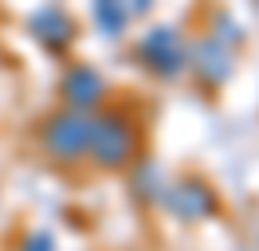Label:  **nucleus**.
Segmentation results:
<instances>
[{
    "label": "nucleus",
    "instance_id": "f257e3e1",
    "mask_svg": "<svg viewBox=\"0 0 259 251\" xmlns=\"http://www.w3.org/2000/svg\"><path fill=\"white\" fill-rule=\"evenodd\" d=\"M87 145L95 149V157L102 165H126V161H134V130L118 114H106V118L91 122V141Z\"/></svg>",
    "mask_w": 259,
    "mask_h": 251
},
{
    "label": "nucleus",
    "instance_id": "f03ea898",
    "mask_svg": "<svg viewBox=\"0 0 259 251\" xmlns=\"http://www.w3.org/2000/svg\"><path fill=\"white\" fill-rule=\"evenodd\" d=\"M142 59H146L157 75L173 78L181 67H185L189 51H185V39H181L173 28H153L146 35V44H142Z\"/></svg>",
    "mask_w": 259,
    "mask_h": 251
},
{
    "label": "nucleus",
    "instance_id": "7ed1b4c3",
    "mask_svg": "<svg viewBox=\"0 0 259 251\" xmlns=\"http://www.w3.org/2000/svg\"><path fill=\"white\" fill-rule=\"evenodd\" d=\"M87 141H91V126L82 122V118H75V114H67V118H55V122L48 126V149L55 157H79L82 149H87Z\"/></svg>",
    "mask_w": 259,
    "mask_h": 251
},
{
    "label": "nucleus",
    "instance_id": "20e7f679",
    "mask_svg": "<svg viewBox=\"0 0 259 251\" xmlns=\"http://www.w3.org/2000/svg\"><path fill=\"white\" fill-rule=\"evenodd\" d=\"M32 28H35V35H39L48 47H63V44H71V35H75L71 16L59 12V8H44V12H35L32 16Z\"/></svg>",
    "mask_w": 259,
    "mask_h": 251
},
{
    "label": "nucleus",
    "instance_id": "39448f33",
    "mask_svg": "<svg viewBox=\"0 0 259 251\" xmlns=\"http://www.w3.org/2000/svg\"><path fill=\"white\" fill-rule=\"evenodd\" d=\"M67 94H71V102L75 106H95L98 98H102V78H98V71H91V67H75L71 75H67Z\"/></svg>",
    "mask_w": 259,
    "mask_h": 251
},
{
    "label": "nucleus",
    "instance_id": "423d86ee",
    "mask_svg": "<svg viewBox=\"0 0 259 251\" xmlns=\"http://www.w3.org/2000/svg\"><path fill=\"white\" fill-rule=\"evenodd\" d=\"M173 208H177L181 216H208L212 208H216V196H212L204 185H181L173 192Z\"/></svg>",
    "mask_w": 259,
    "mask_h": 251
},
{
    "label": "nucleus",
    "instance_id": "0eeeda50",
    "mask_svg": "<svg viewBox=\"0 0 259 251\" xmlns=\"http://www.w3.org/2000/svg\"><path fill=\"white\" fill-rule=\"evenodd\" d=\"M95 12H98V24L110 35H118L122 24L130 20V0H95Z\"/></svg>",
    "mask_w": 259,
    "mask_h": 251
},
{
    "label": "nucleus",
    "instance_id": "6e6552de",
    "mask_svg": "<svg viewBox=\"0 0 259 251\" xmlns=\"http://www.w3.org/2000/svg\"><path fill=\"white\" fill-rule=\"evenodd\" d=\"M28 251H51V239L48 235H35L32 243H28Z\"/></svg>",
    "mask_w": 259,
    "mask_h": 251
},
{
    "label": "nucleus",
    "instance_id": "1a4fd4ad",
    "mask_svg": "<svg viewBox=\"0 0 259 251\" xmlns=\"http://www.w3.org/2000/svg\"><path fill=\"white\" fill-rule=\"evenodd\" d=\"M138 8H149V0H138Z\"/></svg>",
    "mask_w": 259,
    "mask_h": 251
}]
</instances>
